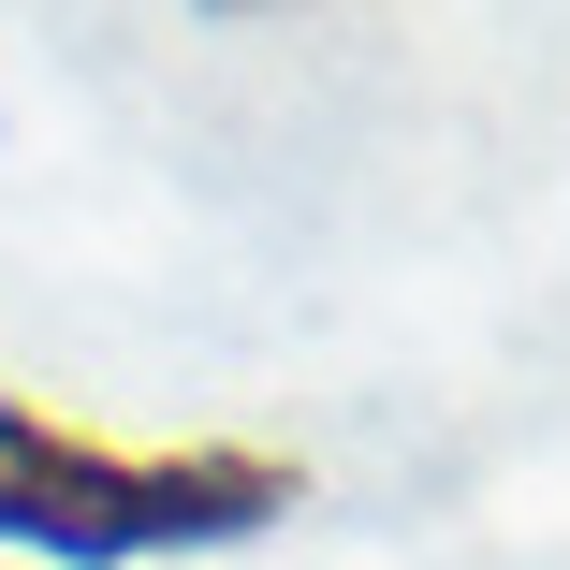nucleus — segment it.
Segmentation results:
<instances>
[{"label": "nucleus", "instance_id": "obj_1", "mask_svg": "<svg viewBox=\"0 0 570 570\" xmlns=\"http://www.w3.org/2000/svg\"><path fill=\"white\" fill-rule=\"evenodd\" d=\"M293 512V453L264 439H88L30 395H0V541L16 556H73V570H132V556H219L264 541Z\"/></svg>", "mask_w": 570, "mask_h": 570}]
</instances>
